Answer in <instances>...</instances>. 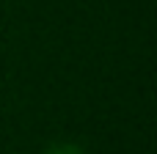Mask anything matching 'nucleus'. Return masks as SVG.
Masks as SVG:
<instances>
[{"label":"nucleus","mask_w":157,"mask_h":154,"mask_svg":"<svg viewBox=\"0 0 157 154\" xmlns=\"http://www.w3.org/2000/svg\"><path fill=\"white\" fill-rule=\"evenodd\" d=\"M44 154H83L75 143H61V146H52L50 152H44Z\"/></svg>","instance_id":"f257e3e1"}]
</instances>
